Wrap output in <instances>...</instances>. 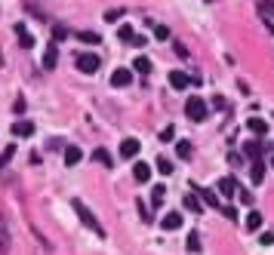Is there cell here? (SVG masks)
I'll list each match as a JSON object with an SVG mask.
<instances>
[{
    "instance_id": "obj_36",
    "label": "cell",
    "mask_w": 274,
    "mask_h": 255,
    "mask_svg": "<svg viewBox=\"0 0 274 255\" xmlns=\"http://www.w3.org/2000/svg\"><path fill=\"white\" fill-rule=\"evenodd\" d=\"M105 19H108V22H117V19H120V9H108Z\"/></svg>"
},
{
    "instance_id": "obj_10",
    "label": "cell",
    "mask_w": 274,
    "mask_h": 255,
    "mask_svg": "<svg viewBox=\"0 0 274 255\" xmlns=\"http://www.w3.org/2000/svg\"><path fill=\"white\" fill-rule=\"evenodd\" d=\"M164 230H179L182 228V212H166L164 215V222H161Z\"/></svg>"
},
{
    "instance_id": "obj_40",
    "label": "cell",
    "mask_w": 274,
    "mask_h": 255,
    "mask_svg": "<svg viewBox=\"0 0 274 255\" xmlns=\"http://www.w3.org/2000/svg\"><path fill=\"white\" fill-rule=\"evenodd\" d=\"M271 163H274V160H271Z\"/></svg>"
},
{
    "instance_id": "obj_31",
    "label": "cell",
    "mask_w": 274,
    "mask_h": 255,
    "mask_svg": "<svg viewBox=\"0 0 274 255\" xmlns=\"http://www.w3.org/2000/svg\"><path fill=\"white\" fill-rule=\"evenodd\" d=\"M53 37H55V40H65V37H68V28H65V25H55V28H53Z\"/></svg>"
},
{
    "instance_id": "obj_13",
    "label": "cell",
    "mask_w": 274,
    "mask_h": 255,
    "mask_svg": "<svg viewBox=\"0 0 274 255\" xmlns=\"http://www.w3.org/2000/svg\"><path fill=\"white\" fill-rule=\"evenodd\" d=\"M133 178L139 181V184H145L148 178H151V166H148V163H136L133 166Z\"/></svg>"
},
{
    "instance_id": "obj_37",
    "label": "cell",
    "mask_w": 274,
    "mask_h": 255,
    "mask_svg": "<svg viewBox=\"0 0 274 255\" xmlns=\"http://www.w3.org/2000/svg\"><path fill=\"white\" fill-rule=\"evenodd\" d=\"M139 215H142V218H145V222H148V218H151V212H148V206H145V203H142V200H139Z\"/></svg>"
},
{
    "instance_id": "obj_5",
    "label": "cell",
    "mask_w": 274,
    "mask_h": 255,
    "mask_svg": "<svg viewBox=\"0 0 274 255\" xmlns=\"http://www.w3.org/2000/svg\"><path fill=\"white\" fill-rule=\"evenodd\" d=\"M9 246H13V240H9V228H6V218L0 212V255H6Z\"/></svg>"
},
{
    "instance_id": "obj_6",
    "label": "cell",
    "mask_w": 274,
    "mask_h": 255,
    "mask_svg": "<svg viewBox=\"0 0 274 255\" xmlns=\"http://www.w3.org/2000/svg\"><path fill=\"white\" fill-rule=\"evenodd\" d=\"M55 65H59V46L50 43V46H47V52H43V68H47V71H53Z\"/></svg>"
},
{
    "instance_id": "obj_28",
    "label": "cell",
    "mask_w": 274,
    "mask_h": 255,
    "mask_svg": "<svg viewBox=\"0 0 274 255\" xmlns=\"http://www.w3.org/2000/svg\"><path fill=\"white\" fill-rule=\"evenodd\" d=\"M154 37L157 40H169V28L166 25H154Z\"/></svg>"
},
{
    "instance_id": "obj_24",
    "label": "cell",
    "mask_w": 274,
    "mask_h": 255,
    "mask_svg": "<svg viewBox=\"0 0 274 255\" xmlns=\"http://www.w3.org/2000/svg\"><path fill=\"white\" fill-rule=\"evenodd\" d=\"M164 194H166L164 184H154V191H151V203H154V206H161V203H164Z\"/></svg>"
},
{
    "instance_id": "obj_20",
    "label": "cell",
    "mask_w": 274,
    "mask_h": 255,
    "mask_svg": "<svg viewBox=\"0 0 274 255\" xmlns=\"http://www.w3.org/2000/svg\"><path fill=\"white\" fill-rule=\"evenodd\" d=\"M247 126H249V132H256V135H265V132H268V123H265V120H259V117H253Z\"/></svg>"
},
{
    "instance_id": "obj_16",
    "label": "cell",
    "mask_w": 274,
    "mask_h": 255,
    "mask_svg": "<svg viewBox=\"0 0 274 255\" xmlns=\"http://www.w3.org/2000/svg\"><path fill=\"white\" fill-rule=\"evenodd\" d=\"M244 228L249 230V234H256V230L262 228V215H259V212H249V215H247V222H244Z\"/></svg>"
},
{
    "instance_id": "obj_14",
    "label": "cell",
    "mask_w": 274,
    "mask_h": 255,
    "mask_svg": "<svg viewBox=\"0 0 274 255\" xmlns=\"http://www.w3.org/2000/svg\"><path fill=\"white\" fill-rule=\"evenodd\" d=\"M16 37H19V43L25 46V50H31V46H34V37H31V31H28L25 25H16Z\"/></svg>"
},
{
    "instance_id": "obj_12",
    "label": "cell",
    "mask_w": 274,
    "mask_h": 255,
    "mask_svg": "<svg viewBox=\"0 0 274 255\" xmlns=\"http://www.w3.org/2000/svg\"><path fill=\"white\" fill-rule=\"evenodd\" d=\"M13 135H16V138H28V135H34V123H31V120H19V123L13 126Z\"/></svg>"
},
{
    "instance_id": "obj_4",
    "label": "cell",
    "mask_w": 274,
    "mask_h": 255,
    "mask_svg": "<svg viewBox=\"0 0 274 255\" xmlns=\"http://www.w3.org/2000/svg\"><path fill=\"white\" fill-rule=\"evenodd\" d=\"M117 37L123 40V43H133V46H145V37H139V34H136L130 25H120L117 28Z\"/></svg>"
},
{
    "instance_id": "obj_21",
    "label": "cell",
    "mask_w": 274,
    "mask_h": 255,
    "mask_svg": "<svg viewBox=\"0 0 274 255\" xmlns=\"http://www.w3.org/2000/svg\"><path fill=\"white\" fill-rule=\"evenodd\" d=\"M77 37H81L83 43H89V46H99L102 43V37H99L96 31H77Z\"/></svg>"
},
{
    "instance_id": "obj_27",
    "label": "cell",
    "mask_w": 274,
    "mask_h": 255,
    "mask_svg": "<svg viewBox=\"0 0 274 255\" xmlns=\"http://www.w3.org/2000/svg\"><path fill=\"white\" fill-rule=\"evenodd\" d=\"M13 154H16V148H3V154H0V169H3L9 160H13Z\"/></svg>"
},
{
    "instance_id": "obj_7",
    "label": "cell",
    "mask_w": 274,
    "mask_h": 255,
    "mask_svg": "<svg viewBox=\"0 0 274 255\" xmlns=\"http://www.w3.org/2000/svg\"><path fill=\"white\" fill-rule=\"evenodd\" d=\"M130 83H133V71H127V68H117L111 74V86H130Z\"/></svg>"
},
{
    "instance_id": "obj_3",
    "label": "cell",
    "mask_w": 274,
    "mask_h": 255,
    "mask_svg": "<svg viewBox=\"0 0 274 255\" xmlns=\"http://www.w3.org/2000/svg\"><path fill=\"white\" fill-rule=\"evenodd\" d=\"M99 55L96 52H81L77 55V71H83V74H96L99 71Z\"/></svg>"
},
{
    "instance_id": "obj_39",
    "label": "cell",
    "mask_w": 274,
    "mask_h": 255,
    "mask_svg": "<svg viewBox=\"0 0 274 255\" xmlns=\"http://www.w3.org/2000/svg\"><path fill=\"white\" fill-rule=\"evenodd\" d=\"M262 3H265V6H274V0H262Z\"/></svg>"
},
{
    "instance_id": "obj_32",
    "label": "cell",
    "mask_w": 274,
    "mask_h": 255,
    "mask_svg": "<svg viewBox=\"0 0 274 255\" xmlns=\"http://www.w3.org/2000/svg\"><path fill=\"white\" fill-rule=\"evenodd\" d=\"M173 46H176V55H179V59H188V55H191V52L185 50V43H179V40H176Z\"/></svg>"
},
{
    "instance_id": "obj_17",
    "label": "cell",
    "mask_w": 274,
    "mask_h": 255,
    "mask_svg": "<svg viewBox=\"0 0 274 255\" xmlns=\"http://www.w3.org/2000/svg\"><path fill=\"white\" fill-rule=\"evenodd\" d=\"M133 68H136L139 74H151V59H148V55H136Z\"/></svg>"
},
{
    "instance_id": "obj_11",
    "label": "cell",
    "mask_w": 274,
    "mask_h": 255,
    "mask_svg": "<svg viewBox=\"0 0 274 255\" xmlns=\"http://www.w3.org/2000/svg\"><path fill=\"white\" fill-rule=\"evenodd\" d=\"M81 160H83V151L77 148V145H68V148H65V163H68V166H77Z\"/></svg>"
},
{
    "instance_id": "obj_8",
    "label": "cell",
    "mask_w": 274,
    "mask_h": 255,
    "mask_svg": "<svg viewBox=\"0 0 274 255\" xmlns=\"http://www.w3.org/2000/svg\"><path fill=\"white\" fill-rule=\"evenodd\" d=\"M136 154H139V142H136V138H123V142H120V157L133 160Z\"/></svg>"
},
{
    "instance_id": "obj_18",
    "label": "cell",
    "mask_w": 274,
    "mask_h": 255,
    "mask_svg": "<svg viewBox=\"0 0 274 255\" xmlns=\"http://www.w3.org/2000/svg\"><path fill=\"white\" fill-rule=\"evenodd\" d=\"M200 197H203V200H207V203L213 206V209H222V200L216 197V191H210V188H200Z\"/></svg>"
},
{
    "instance_id": "obj_22",
    "label": "cell",
    "mask_w": 274,
    "mask_h": 255,
    "mask_svg": "<svg viewBox=\"0 0 274 255\" xmlns=\"http://www.w3.org/2000/svg\"><path fill=\"white\" fill-rule=\"evenodd\" d=\"M176 154H179L182 160H191V154H194V148H191V142H179V145H176Z\"/></svg>"
},
{
    "instance_id": "obj_35",
    "label": "cell",
    "mask_w": 274,
    "mask_h": 255,
    "mask_svg": "<svg viewBox=\"0 0 274 255\" xmlns=\"http://www.w3.org/2000/svg\"><path fill=\"white\" fill-rule=\"evenodd\" d=\"M13 111H16V114H25V99H16V102H13Z\"/></svg>"
},
{
    "instance_id": "obj_19",
    "label": "cell",
    "mask_w": 274,
    "mask_h": 255,
    "mask_svg": "<svg viewBox=\"0 0 274 255\" xmlns=\"http://www.w3.org/2000/svg\"><path fill=\"white\" fill-rule=\"evenodd\" d=\"M93 160H96V163H102V166H111V163H114L105 148H96V151H93Z\"/></svg>"
},
{
    "instance_id": "obj_34",
    "label": "cell",
    "mask_w": 274,
    "mask_h": 255,
    "mask_svg": "<svg viewBox=\"0 0 274 255\" xmlns=\"http://www.w3.org/2000/svg\"><path fill=\"white\" fill-rule=\"evenodd\" d=\"M259 243H262V246H271V243H274V230H265V234L259 237Z\"/></svg>"
},
{
    "instance_id": "obj_26",
    "label": "cell",
    "mask_w": 274,
    "mask_h": 255,
    "mask_svg": "<svg viewBox=\"0 0 274 255\" xmlns=\"http://www.w3.org/2000/svg\"><path fill=\"white\" fill-rule=\"evenodd\" d=\"M185 209H191V212H200L203 206H200V200H197L194 194H188V197H185Z\"/></svg>"
},
{
    "instance_id": "obj_23",
    "label": "cell",
    "mask_w": 274,
    "mask_h": 255,
    "mask_svg": "<svg viewBox=\"0 0 274 255\" xmlns=\"http://www.w3.org/2000/svg\"><path fill=\"white\" fill-rule=\"evenodd\" d=\"M244 151H247V157H249V160H262V145L249 142V145H244Z\"/></svg>"
},
{
    "instance_id": "obj_25",
    "label": "cell",
    "mask_w": 274,
    "mask_h": 255,
    "mask_svg": "<svg viewBox=\"0 0 274 255\" xmlns=\"http://www.w3.org/2000/svg\"><path fill=\"white\" fill-rule=\"evenodd\" d=\"M219 188H222L225 197H231V194L237 191V184H234V178H222V181H219Z\"/></svg>"
},
{
    "instance_id": "obj_15",
    "label": "cell",
    "mask_w": 274,
    "mask_h": 255,
    "mask_svg": "<svg viewBox=\"0 0 274 255\" xmlns=\"http://www.w3.org/2000/svg\"><path fill=\"white\" fill-rule=\"evenodd\" d=\"M249 178H253L256 184H262V181H265V163H262V160H253V169H249Z\"/></svg>"
},
{
    "instance_id": "obj_9",
    "label": "cell",
    "mask_w": 274,
    "mask_h": 255,
    "mask_svg": "<svg viewBox=\"0 0 274 255\" xmlns=\"http://www.w3.org/2000/svg\"><path fill=\"white\" fill-rule=\"evenodd\" d=\"M169 86H173V89H185V86H191V77L185 71H169Z\"/></svg>"
},
{
    "instance_id": "obj_33",
    "label": "cell",
    "mask_w": 274,
    "mask_h": 255,
    "mask_svg": "<svg viewBox=\"0 0 274 255\" xmlns=\"http://www.w3.org/2000/svg\"><path fill=\"white\" fill-rule=\"evenodd\" d=\"M173 135H176V129L166 126V129H161V142H173Z\"/></svg>"
},
{
    "instance_id": "obj_1",
    "label": "cell",
    "mask_w": 274,
    "mask_h": 255,
    "mask_svg": "<svg viewBox=\"0 0 274 255\" xmlns=\"http://www.w3.org/2000/svg\"><path fill=\"white\" fill-rule=\"evenodd\" d=\"M71 209L77 212V218H81V222H83V225H86L89 230H93V234L105 237V228H102V225H99V218H96L93 212L86 209V203H83V200H77V197H74V200H71Z\"/></svg>"
},
{
    "instance_id": "obj_30",
    "label": "cell",
    "mask_w": 274,
    "mask_h": 255,
    "mask_svg": "<svg viewBox=\"0 0 274 255\" xmlns=\"http://www.w3.org/2000/svg\"><path fill=\"white\" fill-rule=\"evenodd\" d=\"M188 249L191 252H200V237L197 234H188Z\"/></svg>"
},
{
    "instance_id": "obj_29",
    "label": "cell",
    "mask_w": 274,
    "mask_h": 255,
    "mask_svg": "<svg viewBox=\"0 0 274 255\" xmlns=\"http://www.w3.org/2000/svg\"><path fill=\"white\" fill-rule=\"evenodd\" d=\"M157 169H161L164 176H169V172H173V163H169L166 157H161V160H157Z\"/></svg>"
},
{
    "instance_id": "obj_38",
    "label": "cell",
    "mask_w": 274,
    "mask_h": 255,
    "mask_svg": "<svg viewBox=\"0 0 274 255\" xmlns=\"http://www.w3.org/2000/svg\"><path fill=\"white\" fill-rule=\"evenodd\" d=\"M241 203H244V206H249V203H253V194H247V191H241Z\"/></svg>"
},
{
    "instance_id": "obj_2",
    "label": "cell",
    "mask_w": 274,
    "mask_h": 255,
    "mask_svg": "<svg viewBox=\"0 0 274 255\" xmlns=\"http://www.w3.org/2000/svg\"><path fill=\"white\" fill-rule=\"evenodd\" d=\"M185 114H188V120L200 123V120L210 114V108H207V102H203L200 96H194V99H188V102H185Z\"/></svg>"
}]
</instances>
